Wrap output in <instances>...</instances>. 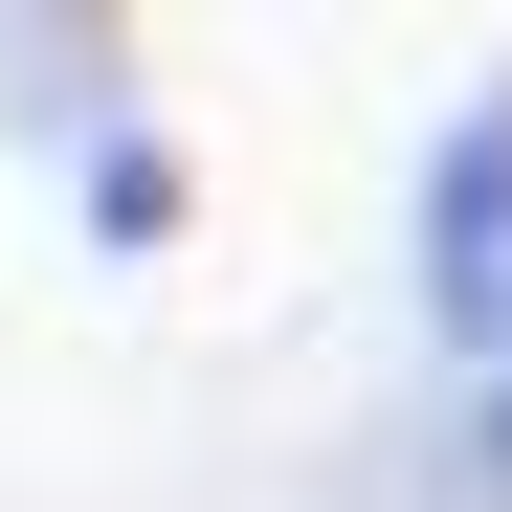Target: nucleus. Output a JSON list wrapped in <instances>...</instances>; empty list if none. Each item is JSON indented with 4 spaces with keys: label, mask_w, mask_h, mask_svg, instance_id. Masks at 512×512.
I'll use <instances>...</instances> for the list:
<instances>
[{
    "label": "nucleus",
    "mask_w": 512,
    "mask_h": 512,
    "mask_svg": "<svg viewBox=\"0 0 512 512\" xmlns=\"http://www.w3.org/2000/svg\"><path fill=\"white\" fill-rule=\"evenodd\" d=\"M423 334H446L468 379L512 357V90L423 134Z\"/></svg>",
    "instance_id": "1"
},
{
    "label": "nucleus",
    "mask_w": 512,
    "mask_h": 512,
    "mask_svg": "<svg viewBox=\"0 0 512 512\" xmlns=\"http://www.w3.org/2000/svg\"><path fill=\"white\" fill-rule=\"evenodd\" d=\"M67 223H90V245H179V134L112 112V134H90V179H67Z\"/></svg>",
    "instance_id": "2"
},
{
    "label": "nucleus",
    "mask_w": 512,
    "mask_h": 512,
    "mask_svg": "<svg viewBox=\"0 0 512 512\" xmlns=\"http://www.w3.org/2000/svg\"><path fill=\"white\" fill-rule=\"evenodd\" d=\"M468 468H490V490H512V357H490V379H468Z\"/></svg>",
    "instance_id": "3"
}]
</instances>
